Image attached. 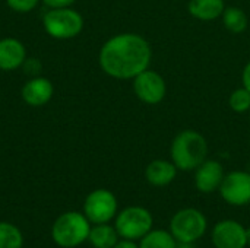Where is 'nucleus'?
<instances>
[{
  "mask_svg": "<svg viewBox=\"0 0 250 248\" xmlns=\"http://www.w3.org/2000/svg\"><path fill=\"white\" fill-rule=\"evenodd\" d=\"M152 48L145 37L136 32H122L108 38L98 53L101 70L119 80H132L149 69Z\"/></svg>",
  "mask_w": 250,
  "mask_h": 248,
  "instance_id": "f257e3e1",
  "label": "nucleus"
},
{
  "mask_svg": "<svg viewBox=\"0 0 250 248\" xmlns=\"http://www.w3.org/2000/svg\"><path fill=\"white\" fill-rule=\"evenodd\" d=\"M209 146L202 133L186 129L179 132L170 145V159L179 171H195L205 159H208Z\"/></svg>",
  "mask_w": 250,
  "mask_h": 248,
  "instance_id": "f03ea898",
  "label": "nucleus"
},
{
  "mask_svg": "<svg viewBox=\"0 0 250 248\" xmlns=\"http://www.w3.org/2000/svg\"><path fill=\"white\" fill-rule=\"evenodd\" d=\"M91 231V222L83 212H64L51 227V240L62 248H75L88 241Z\"/></svg>",
  "mask_w": 250,
  "mask_h": 248,
  "instance_id": "7ed1b4c3",
  "label": "nucleus"
},
{
  "mask_svg": "<svg viewBox=\"0 0 250 248\" xmlns=\"http://www.w3.org/2000/svg\"><path fill=\"white\" fill-rule=\"evenodd\" d=\"M45 32L56 39H72L83 29L82 15L72 7L50 9L42 18Z\"/></svg>",
  "mask_w": 250,
  "mask_h": 248,
  "instance_id": "20e7f679",
  "label": "nucleus"
},
{
  "mask_svg": "<svg viewBox=\"0 0 250 248\" xmlns=\"http://www.w3.org/2000/svg\"><path fill=\"white\" fill-rule=\"evenodd\" d=\"M114 219V228L119 237L130 241H139L154 227L151 212L142 206H127L117 212Z\"/></svg>",
  "mask_w": 250,
  "mask_h": 248,
  "instance_id": "39448f33",
  "label": "nucleus"
},
{
  "mask_svg": "<svg viewBox=\"0 0 250 248\" xmlns=\"http://www.w3.org/2000/svg\"><path fill=\"white\" fill-rule=\"evenodd\" d=\"M208 229L207 216L195 209L185 208L177 210L170 221V232L179 243H196Z\"/></svg>",
  "mask_w": 250,
  "mask_h": 248,
  "instance_id": "423d86ee",
  "label": "nucleus"
},
{
  "mask_svg": "<svg viewBox=\"0 0 250 248\" xmlns=\"http://www.w3.org/2000/svg\"><path fill=\"white\" fill-rule=\"evenodd\" d=\"M119 202L113 191L107 189L92 190L83 202V215L91 224H108L117 215Z\"/></svg>",
  "mask_w": 250,
  "mask_h": 248,
  "instance_id": "0eeeda50",
  "label": "nucleus"
},
{
  "mask_svg": "<svg viewBox=\"0 0 250 248\" xmlns=\"http://www.w3.org/2000/svg\"><path fill=\"white\" fill-rule=\"evenodd\" d=\"M132 89L136 98L146 105H158L167 96L166 79L151 67L132 79Z\"/></svg>",
  "mask_w": 250,
  "mask_h": 248,
  "instance_id": "6e6552de",
  "label": "nucleus"
},
{
  "mask_svg": "<svg viewBox=\"0 0 250 248\" xmlns=\"http://www.w3.org/2000/svg\"><path fill=\"white\" fill-rule=\"evenodd\" d=\"M221 199L231 206H246L250 203V172L231 171L227 172L220 189Z\"/></svg>",
  "mask_w": 250,
  "mask_h": 248,
  "instance_id": "1a4fd4ad",
  "label": "nucleus"
},
{
  "mask_svg": "<svg viewBox=\"0 0 250 248\" xmlns=\"http://www.w3.org/2000/svg\"><path fill=\"white\" fill-rule=\"evenodd\" d=\"M211 241L215 248H246V228L233 219L220 221L212 228Z\"/></svg>",
  "mask_w": 250,
  "mask_h": 248,
  "instance_id": "9d476101",
  "label": "nucleus"
},
{
  "mask_svg": "<svg viewBox=\"0 0 250 248\" xmlns=\"http://www.w3.org/2000/svg\"><path fill=\"white\" fill-rule=\"evenodd\" d=\"M226 171L220 161L205 159L195 170V187L198 189V191L204 194L214 193L220 189Z\"/></svg>",
  "mask_w": 250,
  "mask_h": 248,
  "instance_id": "9b49d317",
  "label": "nucleus"
},
{
  "mask_svg": "<svg viewBox=\"0 0 250 248\" xmlns=\"http://www.w3.org/2000/svg\"><path fill=\"white\" fill-rule=\"evenodd\" d=\"M54 94V86L50 79L35 76L29 79L21 91V96L29 107H42L50 102Z\"/></svg>",
  "mask_w": 250,
  "mask_h": 248,
  "instance_id": "f8f14e48",
  "label": "nucleus"
},
{
  "mask_svg": "<svg viewBox=\"0 0 250 248\" xmlns=\"http://www.w3.org/2000/svg\"><path fill=\"white\" fill-rule=\"evenodd\" d=\"M26 48L18 38L6 37L0 39V70L12 72L23 66Z\"/></svg>",
  "mask_w": 250,
  "mask_h": 248,
  "instance_id": "ddd939ff",
  "label": "nucleus"
},
{
  "mask_svg": "<svg viewBox=\"0 0 250 248\" xmlns=\"http://www.w3.org/2000/svg\"><path fill=\"white\" fill-rule=\"evenodd\" d=\"M177 167L170 159H154L145 168V180L152 187H167L177 177Z\"/></svg>",
  "mask_w": 250,
  "mask_h": 248,
  "instance_id": "4468645a",
  "label": "nucleus"
},
{
  "mask_svg": "<svg viewBox=\"0 0 250 248\" xmlns=\"http://www.w3.org/2000/svg\"><path fill=\"white\" fill-rule=\"evenodd\" d=\"M226 7L227 6L224 0H189L188 1L189 15L202 22H211L221 18Z\"/></svg>",
  "mask_w": 250,
  "mask_h": 248,
  "instance_id": "2eb2a0df",
  "label": "nucleus"
},
{
  "mask_svg": "<svg viewBox=\"0 0 250 248\" xmlns=\"http://www.w3.org/2000/svg\"><path fill=\"white\" fill-rule=\"evenodd\" d=\"M120 237L116 228L110 224H95L91 227L88 241L94 248H113L119 243Z\"/></svg>",
  "mask_w": 250,
  "mask_h": 248,
  "instance_id": "dca6fc26",
  "label": "nucleus"
},
{
  "mask_svg": "<svg viewBox=\"0 0 250 248\" xmlns=\"http://www.w3.org/2000/svg\"><path fill=\"white\" fill-rule=\"evenodd\" d=\"M224 28L231 34H243L249 26L248 13L237 6H227L221 15Z\"/></svg>",
  "mask_w": 250,
  "mask_h": 248,
  "instance_id": "f3484780",
  "label": "nucleus"
},
{
  "mask_svg": "<svg viewBox=\"0 0 250 248\" xmlns=\"http://www.w3.org/2000/svg\"><path fill=\"white\" fill-rule=\"evenodd\" d=\"M176 238L167 229H151L139 240V248H176Z\"/></svg>",
  "mask_w": 250,
  "mask_h": 248,
  "instance_id": "a211bd4d",
  "label": "nucleus"
},
{
  "mask_svg": "<svg viewBox=\"0 0 250 248\" xmlns=\"http://www.w3.org/2000/svg\"><path fill=\"white\" fill-rule=\"evenodd\" d=\"M23 235L10 222H0V248H22Z\"/></svg>",
  "mask_w": 250,
  "mask_h": 248,
  "instance_id": "6ab92c4d",
  "label": "nucleus"
},
{
  "mask_svg": "<svg viewBox=\"0 0 250 248\" xmlns=\"http://www.w3.org/2000/svg\"><path fill=\"white\" fill-rule=\"evenodd\" d=\"M229 105L230 108L237 114L249 113L250 110V92L246 88H237L234 89L229 96Z\"/></svg>",
  "mask_w": 250,
  "mask_h": 248,
  "instance_id": "aec40b11",
  "label": "nucleus"
},
{
  "mask_svg": "<svg viewBox=\"0 0 250 248\" xmlns=\"http://www.w3.org/2000/svg\"><path fill=\"white\" fill-rule=\"evenodd\" d=\"M41 0H6V4L18 13H28L34 10Z\"/></svg>",
  "mask_w": 250,
  "mask_h": 248,
  "instance_id": "412c9836",
  "label": "nucleus"
},
{
  "mask_svg": "<svg viewBox=\"0 0 250 248\" xmlns=\"http://www.w3.org/2000/svg\"><path fill=\"white\" fill-rule=\"evenodd\" d=\"M41 1L50 9H57V7H70L76 0H41Z\"/></svg>",
  "mask_w": 250,
  "mask_h": 248,
  "instance_id": "4be33fe9",
  "label": "nucleus"
},
{
  "mask_svg": "<svg viewBox=\"0 0 250 248\" xmlns=\"http://www.w3.org/2000/svg\"><path fill=\"white\" fill-rule=\"evenodd\" d=\"M242 86L250 92V61L246 63V66L242 70Z\"/></svg>",
  "mask_w": 250,
  "mask_h": 248,
  "instance_id": "5701e85b",
  "label": "nucleus"
},
{
  "mask_svg": "<svg viewBox=\"0 0 250 248\" xmlns=\"http://www.w3.org/2000/svg\"><path fill=\"white\" fill-rule=\"evenodd\" d=\"M113 248H139V244H136L135 241H130V240H119V243L114 246Z\"/></svg>",
  "mask_w": 250,
  "mask_h": 248,
  "instance_id": "b1692460",
  "label": "nucleus"
},
{
  "mask_svg": "<svg viewBox=\"0 0 250 248\" xmlns=\"http://www.w3.org/2000/svg\"><path fill=\"white\" fill-rule=\"evenodd\" d=\"M176 248H195L193 243H179L176 244Z\"/></svg>",
  "mask_w": 250,
  "mask_h": 248,
  "instance_id": "393cba45",
  "label": "nucleus"
},
{
  "mask_svg": "<svg viewBox=\"0 0 250 248\" xmlns=\"http://www.w3.org/2000/svg\"><path fill=\"white\" fill-rule=\"evenodd\" d=\"M246 237H248V246H250V227L246 228Z\"/></svg>",
  "mask_w": 250,
  "mask_h": 248,
  "instance_id": "a878e982",
  "label": "nucleus"
},
{
  "mask_svg": "<svg viewBox=\"0 0 250 248\" xmlns=\"http://www.w3.org/2000/svg\"><path fill=\"white\" fill-rule=\"evenodd\" d=\"M248 114H249V120H250V110H249V113H248Z\"/></svg>",
  "mask_w": 250,
  "mask_h": 248,
  "instance_id": "bb28decb",
  "label": "nucleus"
}]
</instances>
